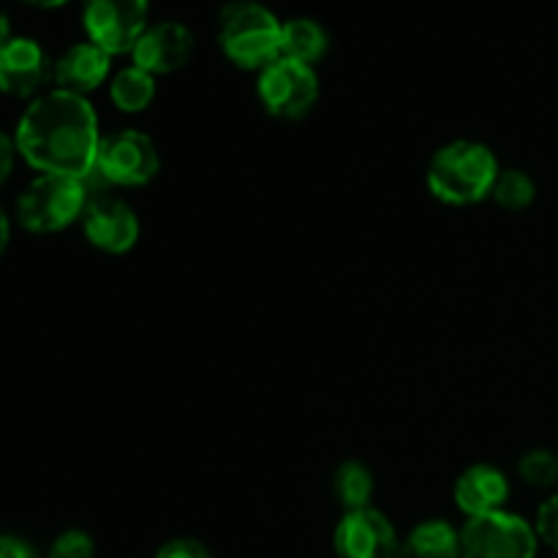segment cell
Segmentation results:
<instances>
[{
    "label": "cell",
    "instance_id": "3957f363",
    "mask_svg": "<svg viewBox=\"0 0 558 558\" xmlns=\"http://www.w3.org/2000/svg\"><path fill=\"white\" fill-rule=\"evenodd\" d=\"M283 22L256 0H232L218 16V44L238 69L262 71L281 58Z\"/></svg>",
    "mask_w": 558,
    "mask_h": 558
},
{
    "label": "cell",
    "instance_id": "2e32d148",
    "mask_svg": "<svg viewBox=\"0 0 558 558\" xmlns=\"http://www.w3.org/2000/svg\"><path fill=\"white\" fill-rule=\"evenodd\" d=\"M330 49V36H327L325 27L316 20L308 16H294V20L283 22L281 31V54L283 58H292L298 63L314 65Z\"/></svg>",
    "mask_w": 558,
    "mask_h": 558
},
{
    "label": "cell",
    "instance_id": "5b68a950",
    "mask_svg": "<svg viewBox=\"0 0 558 558\" xmlns=\"http://www.w3.org/2000/svg\"><path fill=\"white\" fill-rule=\"evenodd\" d=\"M158 169H161V158H158L156 142L145 131L120 129L101 136L90 178L101 180V185L136 189V185L150 183Z\"/></svg>",
    "mask_w": 558,
    "mask_h": 558
},
{
    "label": "cell",
    "instance_id": "5bb4252c",
    "mask_svg": "<svg viewBox=\"0 0 558 558\" xmlns=\"http://www.w3.org/2000/svg\"><path fill=\"white\" fill-rule=\"evenodd\" d=\"M109 69H112V54L104 52L93 41L74 44L65 49L52 69V82L58 90L74 93V96H85L98 90L107 82Z\"/></svg>",
    "mask_w": 558,
    "mask_h": 558
},
{
    "label": "cell",
    "instance_id": "8fae6325",
    "mask_svg": "<svg viewBox=\"0 0 558 558\" xmlns=\"http://www.w3.org/2000/svg\"><path fill=\"white\" fill-rule=\"evenodd\" d=\"M54 63L47 49L25 36H11L0 47V93L14 98L38 96L44 85L52 80Z\"/></svg>",
    "mask_w": 558,
    "mask_h": 558
},
{
    "label": "cell",
    "instance_id": "8992f818",
    "mask_svg": "<svg viewBox=\"0 0 558 558\" xmlns=\"http://www.w3.org/2000/svg\"><path fill=\"white\" fill-rule=\"evenodd\" d=\"M537 548L534 526L515 512L466 518L461 529L463 558H537Z\"/></svg>",
    "mask_w": 558,
    "mask_h": 558
},
{
    "label": "cell",
    "instance_id": "d4e9b609",
    "mask_svg": "<svg viewBox=\"0 0 558 558\" xmlns=\"http://www.w3.org/2000/svg\"><path fill=\"white\" fill-rule=\"evenodd\" d=\"M0 558H36L33 548L20 537H9V534H0Z\"/></svg>",
    "mask_w": 558,
    "mask_h": 558
},
{
    "label": "cell",
    "instance_id": "277c9868",
    "mask_svg": "<svg viewBox=\"0 0 558 558\" xmlns=\"http://www.w3.org/2000/svg\"><path fill=\"white\" fill-rule=\"evenodd\" d=\"M90 185L65 174H38L16 199V221L33 234H52L82 221Z\"/></svg>",
    "mask_w": 558,
    "mask_h": 558
},
{
    "label": "cell",
    "instance_id": "44dd1931",
    "mask_svg": "<svg viewBox=\"0 0 558 558\" xmlns=\"http://www.w3.org/2000/svg\"><path fill=\"white\" fill-rule=\"evenodd\" d=\"M96 556V543L82 529H69L60 534L49 548V558H93Z\"/></svg>",
    "mask_w": 558,
    "mask_h": 558
},
{
    "label": "cell",
    "instance_id": "ffe728a7",
    "mask_svg": "<svg viewBox=\"0 0 558 558\" xmlns=\"http://www.w3.org/2000/svg\"><path fill=\"white\" fill-rule=\"evenodd\" d=\"M518 474L532 488H550L558 485V456L550 450H529L518 461Z\"/></svg>",
    "mask_w": 558,
    "mask_h": 558
},
{
    "label": "cell",
    "instance_id": "4316f807",
    "mask_svg": "<svg viewBox=\"0 0 558 558\" xmlns=\"http://www.w3.org/2000/svg\"><path fill=\"white\" fill-rule=\"evenodd\" d=\"M27 5H36V9H58V5L69 3V0H22Z\"/></svg>",
    "mask_w": 558,
    "mask_h": 558
},
{
    "label": "cell",
    "instance_id": "ba28073f",
    "mask_svg": "<svg viewBox=\"0 0 558 558\" xmlns=\"http://www.w3.org/2000/svg\"><path fill=\"white\" fill-rule=\"evenodd\" d=\"M82 22L87 41L109 54H125L147 31V0H85Z\"/></svg>",
    "mask_w": 558,
    "mask_h": 558
},
{
    "label": "cell",
    "instance_id": "d6986e66",
    "mask_svg": "<svg viewBox=\"0 0 558 558\" xmlns=\"http://www.w3.org/2000/svg\"><path fill=\"white\" fill-rule=\"evenodd\" d=\"M534 196H537V185L523 169H501L490 199L505 210H523L532 205Z\"/></svg>",
    "mask_w": 558,
    "mask_h": 558
},
{
    "label": "cell",
    "instance_id": "9c48e42d",
    "mask_svg": "<svg viewBox=\"0 0 558 558\" xmlns=\"http://www.w3.org/2000/svg\"><path fill=\"white\" fill-rule=\"evenodd\" d=\"M82 229H85L87 243L96 245L104 254H125L140 240L136 210L129 202L107 191H90V199L82 213Z\"/></svg>",
    "mask_w": 558,
    "mask_h": 558
},
{
    "label": "cell",
    "instance_id": "7402d4cb",
    "mask_svg": "<svg viewBox=\"0 0 558 558\" xmlns=\"http://www.w3.org/2000/svg\"><path fill=\"white\" fill-rule=\"evenodd\" d=\"M534 532H537L539 543L558 554V494L539 505L537 518H534Z\"/></svg>",
    "mask_w": 558,
    "mask_h": 558
},
{
    "label": "cell",
    "instance_id": "4fadbf2b",
    "mask_svg": "<svg viewBox=\"0 0 558 558\" xmlns=\"http://www.w3.org/2000/svg\"><path fill=\"white\" fill-rule=\"evenodd\" d=\"M452 496H456L458 510L466 518L490 515V512L505 510L507 499H510V480L490 463H474V466L463 469L461 477L456 480Z\"/></svg>",
    "mask_w": 558,
    "mask_h": 558
},
{
    "label": "cell",
    "instance_id": "6da1fadb",
    "mask_svg": "<svg viewBox=\"0 0 558 558\" xmlns=\"http://www.w3.org/2000/svg\"><path fill=\"white\" fill-rule=\"evenodd\" d=\"M14 142L16 153L38 174L87 180L101 145L98 114L85 96L54 87L33 98L22 112Z\"/></svg>",
    "mask_w": 558,
    "mask_h": 558
},
{
    "label": "cell",
    "instance_id": "e0dca14e",
    "mask_svg": "<svg viewBox=\"0 0 558 558\" xmlns=\"http://www.w3.org/2000/svg\"><path fill=\"white\" fill-rule=\"evenodd\" d=\"M109 98L114 107L125 114L145 112L156 98V76L142 71L140 65H129V69L118 71L109 82Z\"/></svg>",
    "mask_w": 558,
    "mask_h": 558
},
{
    "label": "cell",
    "instance_id": "603a6c76",
    "mask_svg": "<svg viewBox=\"0 0 558 558\" xmlns=\"http://www.w3.org/2000/svg\"><path fill=\"white\" fill-rule=\"evenodd\" d=\"M156 558H213L210 550H207L205 543L194 537H178V539H169L158 548Z\"/></svg>",
    "mask_w": 558,
    "mask_h": 558
},
{
    "label": "cell",
    "instance_id": "7c38bea8",
    "mask_svg": "<svg viewBox=\"0 0 558 558\" xmlns=\"http://www.w3.org/2000/svg\"><path fill=\"white\" fill-rule=\"evenodd\" d=\"M191 52H194V36L189 27L183 22L167 20L147 25V31L131 49V60L147 74L161 76L183 69L191 60Z\"/></svg>",
    "mask_w": 558,
    "mask_h": 558
},
{
    "label": "cell",
    "instance_id": "30bf717a",
    "mask_svg": "<svg viewBox=\"0 0 558 558\" xmlns=\"http://www.w3.org/2000/svg\"><path fill=\"white\" fill-rule=\"evenodd\" d=\"M338 558H401L403 539L376 507L343 512L332 534Z\"/></svg>",
    "mask_w": 558,
    "mask_h": 558
},
{
    "label": "cell",
    "instance_id": "52a82bcc",
    "mask_svg": "<svg viewBox=\"0 0 558 558\" xmlns=\"http://www.w3.org/2000/svg\"><path fill=\"white\" fill-rule=\"evenodd\" d=\"M256 93H259L262 107L272 118L300 120L319 101V76H316L314 65L298 63V60L281 54L259 71Z\"/></svg>",
    "mask_w": 558,
    "mask_h": 558
},
{
    "label": "cell",
    "instance_id": "7a4b0ae2",
    "mask_svg": "<svg viewBox=\"0 0 558 558\" xmlns=\"http://www.w3.org/2000/svg\"><path fill=\"white\" fill-rule=\"evenodd\" d=\"M499 172V158L488 145L474 140H456L434 153L425 172V185L434 199L466 207L494 194Z\"/></svg>",
    "mask_w": 558,
    "mask_h": 558
},
{
    "label": "cell",
    "instance_id": "83f0119b",
    "mask_svg": "<svg viewBox=\"0 0 558 558\" xmlns=\"http://www.w3.org/2000/svg\"><path fill=\"white\" fill-rule=\"evenodd\" d=\"M11 38V22H9V16L3 14V11H0V47H3L5 41H9Z\"/></svg>",
    "mask_w": 558,
    "mask_h": 558
},
{
    "label": "cell",
    "instance_id": "484cf974",
    "mask_svg": "<svg viewBox=\"0 0 558 558\" xmlns=\"http://www.w3.org/2000/svg\"><path fill=\"white\" fill-rule=\"evenodd\" d=\"M9 240H11V223H9V216H5V210L0 207V256H3V251L9 248Z\"/></svg>",
    "mask_w": 558,
    "mask_h": 558
},
{
    "label": "cell",
    "instance_id": "cb8c5ba5",
    "mask_svg": "<svg viewBox=\"0 0 558 558\" xmlns=\"http://www.w3.org/2000/svg\"><path fill=\"white\" fill-rule=\"evenodd\" d=\"M16 142L14 136H9L5 131H0V185L11 178L14 172V161H16Z\"/></svg>",
    "mask_w": 558,
    "mask_h": 558
},
{
    "label": "cell",
    "instance_id": "ac0fdd59",
    "mask_svg": "<svg viewBox=\"0 0 558 558\" xmlns=\"http://www.w3.org/2000/svg\"><path fill=\"white\" fill-rule=\"evenodd\" d=\"M332 490H336V499L343 512L365 510V507H374L371 501L376 494V480L365 463L347 461L338 466L336 477H332Z\"/></svg>",
    "mask_w": 558,
    "mask_h": 558
},
{
    "label": "cell",
    "instance_id": "9a60e30c",
    "mask_svg": "<svg viewBox=\"0 0 558 558\" xmlns=\"http://www.w3.org/2000/svg\"><path fill=\"white\" fill-rule=\"evenodd\" d=\"M401 558H463L461 529L441 518L417 523L403 539Z\"/></svg>",
    "mask_w": 558,
    "mask_h": 558
}]
</instances>
